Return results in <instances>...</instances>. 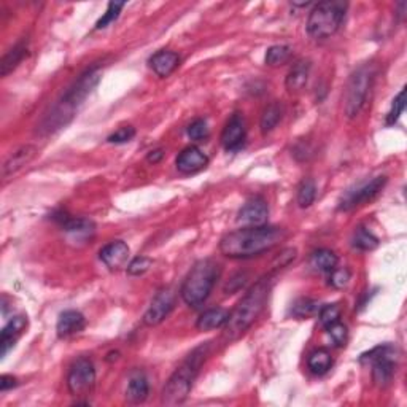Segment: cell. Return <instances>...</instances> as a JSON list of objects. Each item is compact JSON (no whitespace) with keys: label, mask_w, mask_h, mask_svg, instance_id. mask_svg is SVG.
<instances>
[{"label":"cell","mask_w":407,"mask_h":407,"mask_svg":"<svg viewBox=\"0 0 407 407\" xmlns=\"http://www.w3.org/2000/svg\"><path fill=\"white\" fill-rule=\"evenodd\" d=\"M16 385H18V381L13 376H2V379H0V392H7V390L10 388H15Z\"/></svg>","instance_id":"60d3db41"},{"label":"cell","mask_w":407,"mask_h":407,"mask_svg":"<svg viewBox=\"0 0 407 407\" xmlns=\"http://www.w3.org/2000/svg\"><path fill=\"white\" fill-rule=\"evenodd\" d=\"M135 137V129L132 126H124V128H119L117 132H113L112 135L108 137V144H115V145H121V144H128L132 139Z\"/></svg>","instance_id":"74e56055"},{"label":"cell","mask_w":407,"mask_h":407,"mask_svg":"<svg viewBox=\"0 0 407 407\" xmlns=\"http://www.w3.org/2000/svg\"><path fill=\"white\" fill-rule=\"evenodd\" d=\"M318 318H320V322L324 328L331 326V324L340 322V309L338 307V304H326L320 307V310H318Z\"/></svg>","instance_id":"d6a6232c"},{"label":"cell","mask_w":407,"mask_h":407,"mask_svg":"<svg viewBox=\"0 0 407 407\" xmlns=\"http://www.w3.org/2000/svg\"><path fill=\"white\" fill-rule=\"evenodd\" d=\"M379 239L374 235L369 229L360 226L354 233V238H351V247L360 251H371L377 249Z\"/></svg>","instance_id":"83f0119b"},{"label":"cell","mask_w":407,"mask_h":407,"mask_svg":"<svg viewBox=\"0 0 407 407\" xmlns=\"http://www.w3.org/2000/svg\"><path fill=\"white\" fill-rule=\"evenodd\" d=\"M27 328V317L18 315L13 317L0 333V356L5 358L10 350L15 347L16 340L19 339V335H23Z\"/></svg>","instance_id":"2e32d148"},{"label":"cell","mask_w":407,"mask_h":407,"mask_svg":"<svg viewBox=\"0 0 407 407\" xmlns=\"http://www.w3.org/2000/svg\"><path fill=\"white\" fill-rule=\"evenodd\" d=\"M99 258L110 271H118V269L124 267L129 260V247L123 240L110 242L99 253Z\"/></svg>","instance_id":"9a60e30c"},{"label":"cell","mask_w":407,"mask_h":407,"mask_svg":"<svg viewBox=\"0 0 407 407\" xmlns=\"http://www.w3.org/2000/svg\"><path fill=\"white\" fill-rule=\"evenodd\" d=\"M376 69L372 64H363L350 75V80L344 94V113L349 119H354L361 113L369 96Z\"/></svg>","instance_id":"52a82bcc"},{"label":"cell","mask_w":407,"mask_h":407,"mask_svg":"<svg viewBox=\"0 0 407 407\" xmlns=\"http://www.w3.org/2000/svg\"><path fill=\"white\" fill-rule=\"evenodd\" d=\"M406 108V90H401L398 96L394 97V101L392 103V110H390L387 115V124L393 126L396 121L399 119L401 115H403Z\"/></svg>","instance_id":"e575fe53"},{"label":"cell","mask_w":407,"mask_h":407,"mask_svg":"<svg viewBox=\"0 0 407 407\" xmlns=\"http://www.w3.org/2000/svg\"><path fill=\"white\" fill-rule=\"evenodd\" d=\"M124 8V3L123 2H110L108 7H107V12L102 15V18H99V21L96 23V29L101 31V29H106L112 23L118 19V16L121 13V10Z\"/></svg>","instance_id":"1f68e13d"},{"label":"cell","mask_w":407,"mask_h":407,"mask_svg":"<svg viewBox=\"0 0 407 407\" xmlns=\"http://www.w3.org/2000/svg\"><path fill=\"white\" fill-rule=\"evenodd\" d=\"M229 312L223 307H213V309H208L202 313V315L197 318L196 328L199 331H212V329L223 328L228 322Z\"/></svg>","instance_id":"603a6c76"},{"label":"cell","mask_w":407,"mask_h":407,"mask_svg":"<svg viewBox=\"0 0 407 407\" xmlns=\"http://www.w3.org/2000/svg\"><path fill=\"white\" fill-rule=\"evenodd\" d=\"M385 185H387V177L381 175V177L372 178L371 181H366V183L347 191L339 202V210L349 212L355 207L365 206L366 202L372 201L385 188Z\"/></svg>","instance_id":"30bf717a"},{"label":"cell","mask_w":407,"mask_h":407,"mask_svg":"<svg viewBox=\"0 0 407 407\" xmlns=\"http://www.w3.org/2000/svg\"><path fill=\"white\" fill-rule=\"evenodd\" d=\"M96 369L90 358H80L74 363L67 376V387L70 394L85 396L94 387Z\"/></svg>","instance_id":"9c48e42d"},{"label":"cell","mask_w":407,"mask_h":407,"mask_svg":"<svg viewBox=\"0 0 407 407\" xmlns=\"http://www.w3.org/2000/svg\"><path fill=\"white\" fill-rule=\"evenodd\" d=\"M175 302H177V294L172 288H164L159 291L144 315L145 326L153 328L161 324L169 317V313L174 310Z\"/></svg>","instance_id":"8fae6325"},{"label":"cell","mask_w":407,"mask_h":407,"mask_svg":"<svg viewBox=\"0 0 407 407\" xmlns=\"http://www.w3.org/2000/svg\"><path fill=\"white\" fill-rule=\"evenodd\" d=\"M180 65V56L177 53L169 51V49H161L156 54H153L150 59V67L153 69L159 78H167L172 75Z\"/></svg>","instance_id":"d6986e66"},{"label":"cell","mask_w":407,"mask_h":407,"mask_svg":"<svg viewBox=\"0 0 407 407\" xmlns=\"http://www.w3.org/2000/svg\"><path fill=\"white\" fill-rule=\"evenodd\" d=\"M282 113H283V110L279 102L269 103V106L263 110L260 128H261V132L264 135L269 134V132H272L274 129L277 128L280 119H282Z\"/></svg>","instance_id":"484cf974"},{"label":"cell","mask_w":407,"mask_h":407,"mask_svg":"<svg viewBox=\"0 0 407 407\" xmlns=\"http://www.w3.org/2000/svg\"><path fill=\"white\" fill-rule=\"evenodd\" d=\"M350 280V271L347 267H334L331 272H329V285L334 287L335 290H342L349 285Z\"/></svg>","instance_id":"d590c367"},{"label":"cell","mask_w":407,"mask_h":407,"mask_svg":"<svg viewBox=\"0 0 407 407\" xmlns=\"http://www.w3.org/2000/svg\"><path fill=\"white\" fill-rule=\"evenodd\" d=\"M148 393H150V383L145 374L140 371L132 374L126 388V399L132 404H140L148 398Z\"/></svg>","instance_id":"44dd1931"},{"label":"cell","mask_w":407,"mask_h":407,"mask_svg":"<svg viewBox=\"0 0 407 407\" xmlns=\"http://www.w3.org/2000/svg\"><path fill=\"white\" fill-rule=\"evenodd\" d=\"M287 239V231L277 226H249L235 229L219 240V251L234 260L260 256Z\"/></svg>","instance_id":"6da1fadb"},{"label":"cell","mask_w":407,"mask_h":407,"mask_svg":"<svg viewBox=\"0 0 407 407\" xmlns=\"http://www.w3.org/2000/svg\"><path fill=\"white\" fill-rule=\"evenodd\" d=\"M164 158V150L163 148H156V150H151L147 155V161L150 164H158Z\"/></svg>","instance_id":"b9f144b4"},{"label":"cell","mask_w":407,"mask_h":407,"mask_svg":"<svg viewBox=\"0 0 407 407\" xmlns=\"http://www.w3.org/2000/svg\"><path fill=\"white\" fill-rule=\"evenodd\" d=\"M37 147L34 145H23L18 150H15L12 155L5 159L2 166V180L7 181L15 174H18L21 169H24L37 156Z\"/></svg>","instance_id":"5bb4252c"},{"label":"cell","mask_w":407,"mask_h":407,"mask_svg":"<svg viewBox=\"0 0 407 407\" xmlns=\"http://www.w3.org/2000/svg\"><path fill=\"white\" fill-rule=\"evenodd\" d=\"M291 53L293 51H291V48L287 45H274L266 51V58H264V60H266V64L271 65V67H279V65L288 63Z\"/></svg>","instance_id":"f1b7e54d"},{"label":"cell","mask_w":407,"mask_h":407,"mask_svg":"<svg viewBox=\"0 0 407 407\" xmlns=\"http://www.w3.org/2000/svg\"><path fill=\"white\" fill-rule=\"evenodd\" d=\"M320 310V304H318V301L315 299H309V298H301L298 299L291 307V313H293V317L296 318H307V317H312L318 313Z\"/></svg>","instance_id":"f546056e"},{"label":"cell","mask_w":407,"mask_h":407,"mask_svg":"<svg viewBox=\"0 0 407 407\" xmlns=\"http://www.w3.org/2000/svg\"><path fill=\"white\" fill-rule=\"evenodd\" d=\"M153 266V260L147 256H137L128 264V274L134 277H140L150 271Z\"/></svg>","instance_id":"836d02e7"},{"label":"cell","mask_w":407,"mask_h":407,"mask_svg":"<svg viewBox=\"0 0 407 407\" xmlns=\"http://www.w3.org/2000/svg\"><path fill=\"white\" fill-rule=\"evenodd\" d=\"M85 324L86 320L83 313H80L78 310H65L58 318L56 331L59 338H70V335L83 331Z\"/></svg>","instance_id":"ffe728a7"},{"label":"cell","mask_w":407,"mask_h":407,"mask_svg":"<svg viewBox=\"0 0 407 407\" xmlns=\"http://www.w3.org/2000/svg\"><path fill=\"white\" fill-rule=\"evenodd\" d=\"M272 288V277H263L247 291V294L239 301L234 310L229 313L228 322L223 326V338L235 340L249 329L266 307L269 293Z\"/></svg>","instance_id":"7a4b0ae2"},{"label":"cell","mask_w":407,"mask_h":407,"mask_svg":"<svg viewBox=\"0 0 407 407\" xmlns=\"http://www.w3.org/2000/svg\"><path fill=\"white\" fill-rule=\"evenodd\" d=\"M267 217L269 208L266 201L261 199V197H253L240 208L238 219L240 223L250 224V226H261V224L267 222Z\"/></svg>","instance_id":"e0dca14e"},{"label":"cell","mask_w":407,"mask_h":407,"mask_svg":"<svg viewBox=\"0 0 407 407\" xmlns=\"http://www.w3.org/2000/svg\"><path fill=\"white\" fill-rule=\"evenodd\" d=\"M310 63L309 60H298L287 75V80H285V86L290 92H299L304 90V86L309 81L310 75Z\"/></svg>","instance_id":"7402d4cb"},{"label":"cell","mask_w":407,"mask_h":407,"mask_svg":"<svg viewBox=\"0 0 407 407\" xmlns=\"http://www.w3.org/2000/svg\"><path fill=\"white\" fill-rule=\"evenodd\" d=\"M349 3L342 0H326L313 7L307 18V32L313 38H328L344 23Z\"/></svg>","instance_id":"8992f818"},{"label":"cell","mask_w":407,"mask_h":407,"mask_svg":"<svg viewBox=\"0 0 407 407\" xmlns=\"http://www.w3.org/2000/svg\"><path fill=\"white\" fill-rule=\"evenodd\" d=\"M361 363H372V381L379 387H387L396 372V350L392 345H381L363 354Z\"/></svg>","instance_id":"ba28073f"},{"label":"cell","mask_w":407,"mask_h":407,"mask_svg":"<svg viewBox=\"0 0 407 407\" xmlns=\"http://www.w3.org/2000/svg\"><path fill=\"white\" fill-rule=\"evenodd\" d=\"M310 266L315 269V271L331 272L333 269L338 266V256L334 255V251L328 249L315 250L310 256Z\"/></svg>","instance_id":"4316f807"},{"label":"cell","mask_w":407,"mask_h":407,"mask_svg":"<svg viewBox=\"0 0 407 407\" xmlns=\"http://www.w3.org/2000/svg\"><path fill=\"white\" fill-rule=\"evenodd\" d=\"M326 331L329 334V338L333 339L334 345H338V347H342V345H345V342H347V335H349L347 326H345V324H342L340 322L331 324V326H328Z\"/></svg>","instance_id":"8d00e7d4"},{"label":"cell","mask_w":407,"mask_h":407,"mask_svg":"<svg viewBox=\"0 0 407 407\" xmlns=\"http://www.w3.org/2000/svg\"><path fill=\"white\" fill-rule=\"evenodd\" d=\"M207 164L208 158L196 147L185 148V150L177 156V159H175V166H177L181 174L186 175L201 172L202 169L207 167Z\"/></svg>","instance_id":"ac0fdd59"},{"label":"cell","mask_w":407,"mask_h":407,"mask_svg":"<svg viewBox=\"0 0 407 407\" xmlns=\"http://www.w3.org/2000/svg\"><path fill=\"white\" fill-rule=\"evenodd\" d=\"M207 355L208 344H204L192 350V354L183 361V365L170 376L161 393V403L164 406H178L185 403Z\"/></svg>","instance_id":"277c9868"},{"label":"cell","mask_w":407,"mask_h":407,"mask_svg":"<svg viewBox=\"0 0 407 407\" xmlns=\"http://www.w3.org/2000/svg\"><path fill=\"white\" fill-rule=\"evenodd\" d=\"M247 139V129L244 118L239 113H235L231 117V119L226 123L222 134V144L228 151H238L245 144Z\"/></svg>","instance_id":"4fadbf2b"},{"label":"cell","mask_w":407,"mask_h":407,"mask_svg":"<svg viewBox=\"0 0 407 407\" xmlns=\"http://www.w3.org/2000/svg\"><path fill=\"white\" fill-rule=\"evenodd\" d=\"M53 219L56 222L65 233L72 235L75 239H88L94 234L96 226L91 219L86 218H76L69 215L67 212L60 210L53 215Z\"/></svg>","instance_id":"7c38bea8"},{"label":"cell","mask_w":407,"mask_h":407,"mask_svg":"<svg viewBox=\"0 0 407 407\" xmlns=\"http://www.w3.org/2000/svg\"><path fill=\"white\" fill-rule=\"evenodd\" d=\"M27 56V43L19 42L18 45H15L10 51L5 54L2 63H0V75L7 76L12 74L18 65L23 63V59Z\"/></svg>","instance_id":"cb8c5ba5"},{"label":"cell","mask_w":407,"mask_h":407,"mask_svg":"<svg viewBox=\"0 0 407 407\" xmlns=\"http://www.w3.org/2000/svg\"><path fill=\"white\" fill-rule=\"evenodd\" d=\"M296 258V249H287L280 253V256L277 258V266L276 269H282V267H287L288 264L293 261Z\"/></svg>","instance_id":"ab89813d"},{"label":"cell","mask_w":407,"mask_h":407,"mask_svg":"<svg viewBox=\"0 0 407 407\" xmlns=\"http://www.w3.org/2000/svg\"><path fill=\"white\" fill-rule=\"evenodd\" d=\"M222 269L213 260H201L191 267L180 288V296L190 307H201L210 296Z\"/></svg>","instance_id":"5b68a950"},{"label":"cell","mask_w":407,"mask_h":407,"mask_svg":"<svg viewBox=\"0 0 407 407\" xmlns=\"http://www.w3.org/2000/svg\"><path fill=\"white\" fill-rule=\"evenodd\" d=\"M307 366H309V369L315 374V376H323V374H326L331 369L333 356L326 349H318L309 355Z\"/></svg>","instance_id":"d4e9b609"},{"label":"cell","mask_w":407,"mask_h":407,"mask_svg":"<svg viewBox=\"0 0 407 407\" xmlns=\"http://www.w3.org/2000/svg\"><path fill=\"white\" fill-rule=\"evenodd\" d=\"M102 72L99 67H91L86 72L78 76V80L65 91V94L60 99L59 103L54 107L53 113L43 121V128L47 132H53L56 129L64 128L70 119L74 118L75 110L86 101V97L94 91V88L101 81Z\"/></svg>","instance_id":"3957f363"},{"label":"cell","mask_w":407,"mask_h":407,"mask_svg":"<svg viewBox=\"0 0 407 407\" xmlns=\"http://www.w3.org/2000/svg\"><path fill=\"white\" fill-rule=\"evenodd\" d=\"M188 135L190 139L196 140V142H202L206 140L208 137V128L207 123L204 119H196L188 126Z\"/></svg>","instance_id":"f35d334b"},{"label":"cell","mask_w":407,"mask_h":407,"mask_svg":"<svg viewBox=\"0 0 407 407\" xmlns=\"http://www.w3.org/2000/svg\"><path fill=\"white\" fill-rule=\"evenodd\" d=\"M317 197V186H315V181L312 178H306L302 180V183L299 185L298 188V204L301 208H307L310 207L313 201H315Z\"/></svg>","instance_id":"4dcf8cb0"}]
</instances>
